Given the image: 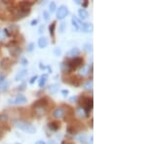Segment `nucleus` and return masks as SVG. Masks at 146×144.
<instances>
[{"label": "nucleus", "mask_w": 146, "mask_h": 144, "mask_svg": "<svg viewBox=\"0 0 146 144\" xmlns=\"http://www.w3.org/2000/svg\"><path fill=\"white\" fill-rule=\"evenodd\" d=\"M15 126L20 129L21 131H25V133H29V134H33L36 133V129H35L34 126H32L31 124L27 122H25V121H16L15 122Z\"/></svg>", "instance_id": "1"}, {"label": "nucleus", "mask_w": 146, "mask_h": 144, "mask_svg": "<svg viewBox=\"0 0 146 144\" xmlns=\"http://www.w3.org/2000/svg\"><path fill=\"white\" fill-rule=\"evenodd\" d=\"M46 104H47V102H44L43 100H38L34 103V105H33L34 113L37 117H42L46 114V108H45Z\"/></svg>", "instance_id": "2"}, {"label": "nucleus", "mask_w": 146, "mask_h": 144, "mask_svg": "<svg viewBox=\"0 0 146 144\" xmlns=\"http://www.w3.org/2000/svg\"><path fill=\"white\" fill-rule=\"evenodd\" d=\"M67 15H68V9L66 6L62 5L60 7H58V11H56V18L58 20H63Z\"/></svg>", "instance_id": "3"}, {"label": "nucleus", "mask_w": 146, "mask_h": 144, "mask_svg": "<svg viewBox=\"0 0 146 144\" xmlns=\"http://www.w3.org/2000/svg\"><path fill=\"white\" fill-rule=\"evenodd\" d=\"M27 102V98H25L23 94H19L13 100H9V103L10 104H23V103Z\"/></svg>", "instance_id": "4"}, {"label": "nucleus", "mask_w": 146, "mask_h": 144, "mask_svg": "<svg viewBox=\"0 0 146 144\" xmlns=\"http://www.w3.org/2000/svg\"><path fill=\"white\" fill-rule=\"evenodd\" d=\"M27 70H25V69H23V70H21L20 72H18L17 73V75L15 76V81H22L23 79H25V77H27Z\"/></svg>", "instance_id": "5"}, {"label": "nucleus", "mask_w": 146, "mask_h": 144, "mask_svg": "<svg viewBox=\"0 0 146 144\" xmlns=\"http://www.w3.org/2000/svg\"><path fill=\"white\" fill-rule=\"evenodd\" d=\"M90 73V65H83L79 70V75L82 77L87 76Z\"/></svg>", "instance_id": "6"}, {"label": "nucleus", "mask_w": 146, "mask_h": 144, "mask_svg": "<svg viewBox=\"0 0 146 144\" xmlns=\"http://www.w3.org/2000/svg\"><path fill=\"white\" fill-rule=\"evenodd\" d=\"M80 29H82V31L86 32V33H89V32L93 31V25L92 23H82Z\"/></svg>", "instance_id": "7"}, {"label": "nucleus", "mask_w": 146, "mask_h": 144, "mask_svg": "<svg viewBox=\"0 0 146 144\" xmlns=\"http://www.w3.org/2000/svg\"><path fill=\"white\" fill-rule=\"evenodd\" d=\"M80 54V50L78 48H71L69 51L66 53V56H69V58H72V56H78Z\"/></svg>", "instance_id": "8"}, {"label": "nucleus", "mask_w": 146, "mask_h": 144, "mask_svg": "<svg viewBox=\"0 0 146 144\" xmlns=\"http://www.w3.org/2000/svg\"><path fill=\"white\" fill-rule=\"evenodd\" d=\"M49 44V41H48V38L47 37H41V38H39L38 40V46L40 48H46L47 46H48Z\"/></svg>", "instance_id": "9"}, {"label": "nucleus", "mask_w": 146, "mask_h": 144, "mask_svg": "<svg viewBox=\"0 0 146 144\" xmlns=\"http://www.w3.org/2000/svg\"><path fill=\"white\" fill-rule=\"evenodd\" d=\"M9 50H10L11 55L13 56H19L20 54L22 53V50L19 47H11V48H9Z\"/></svg>", "instance_id": "10"}, {"label": "nucleus", "mask_w": 146, "mask_h": 144, "mask_svg": "<svg viewBox=\"0 0 146 144\" xmlns=\"http://www.w3.org/2000/svg\"><path fill=\"white\" fill-rule=\"evenodd\" d=\"M71 22H72V25H73V27H74L76 30H79L80 28H81L82 23H81V22H80V21H79L78 19H77L76 17H72Z\"/></svg>", "instance_id": "11"}, {"label": "nucleus", "mask_w": 146, "mask_h": 144, "mask_svg": "<svg viewBox=\"0 0 146 144\" xmlns=\"http://www.w3.org/2000/svg\"><path fill=\"white\" fill-rule=\"evenodd\" d=\"M65 112L64 110L62 109V108H58V109H56L55 111H54V117L55 118H62L63 116H64Z\"/></svg>", "instance_id": "12"}, {"label": "nucleus", "mask_w": 146, "mask_h": 144, "mask_svg": "<svg viewBox=\"0 0 146 144\" xmlns=\"http://www.w3.org/2000/svg\"><path fill=\"white\" fill-rule=\"evenodd\" d=\"M1 67L3 68V69H8L9 67L11 66V61L9 58H3V60H1Z\"/></svg>", "instance_id": "13"}, {"label": "nucleus", "mask_w": 146, "mask_h": 144, "mask_svg": "<svg viewBox=\"0 0 146 144\" xmlns=\"http://www.w3.org/2000/svg\"><path fill=\"white\" fill-rule=\"evenodd\" d=\"M60 124L58 122H51L50 124H49V129H51V131H58V129H60Z\"/></svg>", "instance_id": "14"}, {"label": "nucleus", "mask_w": 146, "mask_h": 144, "mask_svg": "<svg viewBox=\"0 0 146 144\" xmlns=\"http://www.w3.org/2000/svg\"><path fill=\"white\" fill-rule=\"evenodd\" d=\"M78 14H79V17L81 20H86V19L89 17V13L85 10V9H80L78 11Z\"/></svg>", "instance_id": "15"}, {"label": "nucleus", "mask_w": 146, "mask_h": 144, "mask_svg": "<svg viewBox=\"0 0 146 144\" xmlns=\"http://www.w3.org/2000/svg\"><path fill=\"white\" fill-rule=\"evenodd\" d=\"M76 112H77L78 117H80V118H85L87 116V113H86V111H85V109L83 107H78L76 109Z\"/></svg>", "instance_id": "16"}, {"label": "nucleus", "mask_w": 146, "mask_h": 144, "mask_svg": "<svg viewBox=\"0 0 146 144\" xmlns=\"http://www.w3.org/2000/svg\"><path fill=\"white\" fill-rule=\"evenodd\" d=\"M93 86H94L93 80H89V81H87L86 83L84 84L83 88L85 90H88V91H92V90H93Z\"/></svg>", "instance_id": "17"}, {"label": "nucleus", "mask_w": 146, "mask_h": 144, "mask_svg": "<svg viewBox=\"0 0 146 144\" xmlns=\"http://www.w3.org/2000/svg\"><path fill=\"white\" fill-rule=\"evenodd\" d=\"M47 78H48V74H43L41 76V79L39 81V87L40 88H43L45 86L46 82H47Z\"/></svg>", "instance_id": "18"}, {"label": "nucleus", "mask_w": 146, "mask_h": 144, "mask_svg": "<svg viewBox=\"0 0 146 144\" xmlns=\"http://www.w3.org/2000/svg\"><path fill=\"white\" fill-rule=\"evenodd\" d=\"M58 91V84H53L49 86V92L51 94H56Z\"/></svg>", "instance_id": "19"}, {"label": "nucleus", "mask_w": 146, "mask_h": 144, "mask_svg": "<svg viewBox=\"0 0 146 144\" xmlns=\"http://www.w3.org/2000/svg\"><path fill=\"white\" fill-rule=\"evenodd\" d=\"M8 89H9V82L8 81L4 80L2 83H0V90H2V91H7Z\"/></svg>", "instance_id": "20"}, {"label": "nucleus", "mask_w": 146, "mask_h": 144, "mask_svg": "<svg viewBox=\"0 0 146 144\" xmlns=\"http://www.w3.org/2000/svg\"><path fill=\"white\" fill-rule=\"evenodd\" d=\"M83 48H84V50L86 52H88V53H92V52H93V45L90 44V43L84 44Z\"/></svg>", "instance_id": "21"}, {"label": "nucleus", "mask_w": 146, "mask_h": 144, "mask_svg": "<svg viewBox=\"0 0 146 144\" xmlns=\"http://www.w3.org/2000/svg\"><path fill=\"white\" fill-rule=\"evenodd\" d=\"M55 28H56V23H51L50 27H49V32H50L51 36H54V34H55Z\"/></svg>", "instance_id": "22"}, {"label": "nucleus", "mask_w": 146, "mask_h": 144, "mask_svg": "<svg viewBox=\"0 0 146 144\" xmlns=\"http://www.w3.org/2000/svg\"><path fill=\"white\" fill-rule=\"evenodd\" d=\"M86 139H87V137H86V135H85L84 133H81L80 135L78 136V140L80 141V142H82V143H85L86 142Z\"/></svg>", "instance_id": "23"}, {"label": "nucleus", "mask_w": 146, "mask_h": 144, "mask_svg": "<svg viewBox=\"0 0 146 144\" xmlns=\"http://www.w3.org/2000/svg\"><path fill=\"white\" fill-rule=\"evenodd\" d=\"M56 3H55V2H51V3H50V12H51V13H54V12L56 11Z\"/></svg>", "instance_id": "24"}, {"label": "nucleus", "mask_w": 146, "mask_h": 144, "mask_svg": "<svg viewBox=\"0 0 146 144\" xmlns=\"http://www.w3.org/2000/svg\"><path fill=\"white\" fill-rule=\"evenodd\" d=\"M6 33L4 32V30H2V29H0V41H3V40H5L6 38Z\"/></svg>", "instance_id": "25"}, {"label": "nucleus", "mask_w": 146, "mask_h": 144, "mask_svg": "<svg viewBox=\"0 0 146 144\" xmlns=\"http://www.w3.org/2000/svg\"><path fill=\"white\" fill-rule=\"evenodd\" d=\"M54 54H55L56 56H60V54H62V50L60 48H56L55 51H54Z\"/></svg>", "instance_id": "26"}, {"label": "nucleus", "mask_w": 146, "mask_h": 144, "mask_svg": "<svg viewBox=\"0 0 146 144\" xmlns=\"http://www.w3.org/2000/svg\"><path fill=\"white\" fill-rule=\"evenodd\" d=\"M43 17H44V20L45 21H49V18H50V15L47 11H44L43 12Z\"/></svg>", "instance_id": "27"}, {"label": "nucleus", "mask_w": 146, "mask_h": 144, "mask_svg": "<svg viewBox=\"0 0 146 144\" xmlns=\"http://www.w3.org/2000/svg\"><path fill=\"white\" fill-rule=\"evenodd\" d=\"M33 49H34V43H30L29 45H28V47H27V51L28 52H32V51H33Z\"/></svg>", "instance_id": "28"}, {"label": "nucleus", "mask_w": 146, "mask_h": 144, "mask_svg": "<svg viewBox=\"0 0 146 144\" xmlns=\"http://www.w3.org/2000/svg\"><path fill=\"white\" fill-rule=\"evenodd\" d=\"M77 100H78V98H77L76 96H71V98H69V101L71 103H74V102H76Z\"/></svg>", "instance_id": "29"}, {"label": "nucleus", "mask_w": 146, "mask_h": 144, "mask_svg": "<svg viewBox=\"0 0 146 144\" xmlns=\"http://www.w3.org/2000/svg\"><path fill=\"white\" fill-rule=\"evenodd\" d=\"M7 120H8V118H7L6 115H1V116H0V121H2V122H6Z\"/></svg>", "instance_id": "30"}, {"label": "nucleus", "mask_w": 146, "mask_h": 144, "mask_svg": "<svg viewBox=\"0 0 146 144\" xmlns=\"http://www.w3.org/2000/svg\"><path fill=\"white\" fill-rule=\"evenodd\" d=\"M64 27H65V23H62V25H60V33H63V31H64Z\"/></svg>", "instance_id": "31"}, {"label": "nucleus", "mask_w": 146, "mask_h": 144, "mask_svg": "<svg viewBox=\"0 0 146 144\" xmlns=\"http://www.w3.org/2000/svg\"><path fill=\"white\" fill-rule=\"evenodd\" d=\"M68 93H69V92H68V90H62V96H64V98H66V96H68Z\"/></svg>", "instance_id": "32"}, {"label": "nucleus", "mask_w": 146, "mask_h": 144, "mask_svg": "<svg viewBox=\"0 0 146 144\" xmlns=\"http://www.w3.org/2000/svg\"><path fill=\"white\" fill-rule=\"evenodd\" d=\"M4 80H5V76H4L3 73L0 72V83H2V82H3Z\"/></svg>", "instance_id": "33"}, {"label": "nucleus", "mask_w": 146, "mask_h": 144, "mask_svg": "<svg viewBox=\"0 0 146 144\" xmlns=\"http://www.w3.org/2000/svg\"><path fill=\"white\" fill-rule=\"evenodd\" d=\"M36 79H37V76H36V75H35V76H33V77L31 78V79H30L29 83H30V84H33L34 82H35V80H36Z\"/></svg>", "instance_id": "34"}, {"label": "nucleus", "mask_w": 146, "mask_h": 144, "mask_svg": "<svg viewBox=\"0 0 146 144\" xmlns=\"http://www.w3.org/2000/svg\"><path fill=\"white\" fill-rule=\"evenodd\" d=\"M27 63H28V61H27V58H22V64L23 65H27Z\"/></svg>", "instance_id": "35"}, {"label": "nucleus", "mask_w": 146, "mask_h": 144, "mask_svg": "<svg viewBox=\"0 0 146 144\" xmlns=\"http://www.w3.org/2000/svg\"><path fill=\"white\" fill-rule=\"evenodd\" d=\"M37 23H38V21H37V20H33L31 22V25H33V27H34V25H37Z\"/></svg>", "instance_id": "36"}, {"label": "nucleus", "mask_w": 146, "mask_h": 144, "mask_svg": "<svg viewBox=\"0 0 146 144\" xmlns=\"http://www.w3.org/2000/svg\"><path fill=\"white\" fill-rule=\"evenodd\" d=\"M42 31H44V25H41L40 28H39V33H42Z\"/></svg>", "instance_id": "37"}, {"label": "nucleus", "mask_w": 146, "mask_h": 144, "mask_svg": "<svg viewBox=\"0 0 146 144\" xmlns=\"http://www.w3.org/2000/svg\"><path fill=\"white\" fill-rule=\"evenodd\" d=\"M25 84L23 83L22 86H21V88H19V90H21V91H22V90H25Z\"/></svg>", "instance_id": "38"}, {"label": "nucleus", "mask_w": 146, "mask_h": 144, "mask_svg": "<svg viewBox=\"0 0 146 144\" xmlns=\"http://www.w3.org/2000/svg\"><path fill=\"white\" fill-rule=\"evenodd\" d=\"M93 139H94V136L91 135V138H90V143L89 144H93Z\"/></svg>", "instance_id": "39"}, {"label": "nucleus", "mask_w": 146, "mask_h": 144, "mask_svg": "<svg viewBox=\"0 0 146 144\" xmlns=\"http://www.w3.org/2000/svg\"><path fill=\"white\" fill-rule=\"evenodd\" d=\"M35 144H46V143L44 142V141H37V142L35 143Z\"/></svg>", "instance_id": "40"}, {"label": "nucleus", "mask_w": 146, "mask_h": 144, "mask_svg": "<svg viewBox=\"0 0 146 144\" xmlns=\"http://www.w3.org/2000/svg\"><path fill=\"white\" fill-rule=\"evenodd\" d=\"M2 136H3V131H2V129H0V138H1Z\"/></svg>", "instance_id": "41"}, {"label": "nucleus", "mask_w": 146, "mask_h": 144, "mask_svg": "<svg viewBox=\"0 0 146 144\" xmlns=\"http://www.w3.org/2000/svg\"><path fill=\"white\" fill-rule=\"evenodd\" d=\"M87 5H88V1H85L84 3H83V6L84 7H87Z\"/></svg>", "instance_id": "42"}, {"label": "nucleus", "mask_w": 146, "mask_h": 144, "mask_svg": "<svg viewBox=\"0 0 146 144\" xmlns=\"http://www.w3.org/2000/svg\"><path fill=\"white\" fill-rule=\"evenodd\" d=\"M49 144H56V143L54 140H50V141H49Z\"/></svg>", "instance_id": "43"}, {"label": "nucleus", "mask_w": 146, "mask_h": 144, "mask_svg": "<svg viewBox=\"0 0 146 144\" xmlns=\"http://www.w3.org/2000/svg\"><path fill=\"white\" fill-rule=\"evenodd\" d=\"M75 3H76V4H82V2L80 1V0H76V1H75Z\"/></svg>", "instance_id": "44"}, {"label": "nucleus", "mask_w": 146, "mask_h": 144, "mask_svg": "<svg viewBox=\"0 0 146 144\" xmlns=\"http://www.w3.org/2000/svg\"><path fill=\"white\" fill-rule=\"evenodd\" d=\"M16 144H20V143H16Z\"/></svg>", "instance_id": "45"}]
</instances>
